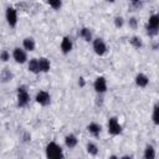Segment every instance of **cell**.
<instances>
[{"label":"cell","mask_w":159,"mask_h":159,"mask_svg":"<svg viewBox=\"0 0 159 159\" xmlns=\"http://www.w3.org/2000/svg\"><path fill=\"white\" fill-rule=\"evenodd\" d=\"M46 155L50 159H61L63 157L61 147L58 144H56L55 142H51V143L47 144V147H46Z\"/></svg>","instance_id":"6da1fadb"},{"label":"cell","mask_w":159,"mask_h":159,"mask_svg":"<svg viewBox=\"0 0 159 159\" xmlns=\"http://www.w3.org/2000/svg\"><path fill=\"white\" fill-rule=\"evenodd\" d=\"M158 27H159V16L158 15H152L148 21L147 26V34L149 36H157L158 35Z\"/></svg>","instance_id":"7a4b0ae2"},{"label":"cell","mask_w":159,"mask_h":159,"mask_svg":"<svg viewBox=\"0 0 159 159\" xmlns=\"http://www.w3.org/2000/svg\"><path fill=\"white\" fill-rule=\"evenodd\" d=\"M30 101V96L27 93V91L25 89L24 86L17 88V106L19 107H25Z\"/></svg>","instance_id":"3957f363"},{"label":"cell","mask_w":159,"mask_h":159,"mask_svg":"<svg viewBox=\"0 0 159 159\" xmlns=\"http://www.w3.org/2000/svg\"><path fill=\"white\" fill-rule=\"evenodd\" d=\"M108 132H109L111 134H113V135L120 134L122 127H120V124L118 123V120H117L116 117L109 118V120H108Z\"/></svg>","instance_id":"277c9868"},{"label":"cell","mask_w":159,"mask_h":159,"mask_svg":"<svg viewBox=\"0 0 159 159\" xmlns=\"http://www.w3.org/2000/svg\"><path fill=\"white\" fill-rule=\"evenodd\" d=\"M93 50H94V52H96L98 56H103V55L107 52V46H106L104 41L98 37V39H96V40L93 41Z\"/></svg>","instance_id":"5b68a950"},{"label":"cell","mask_w":159,"mask_h":159,"mask_svg":"<svg viewBox=\"0 0 159 159\" xmlns=\"http://www.w3.org/2000/svg\"><path fill=\"white\" fill-rule=\"evenodd\" d=\"M6 20H7V24L14 27L17 22V15H16V10L14 7H7L6 9Z\"/></svg>","instance_id":"8992f818"},{"label":"cell","mask_w":159,"mask_h":159,"mask_svg":"<svg viewBox=\"0 0 159 159\" xmlns=\"http://www.w3.org/2000/svg\"><path fill=\"white\" fill-rule=\"evenodd\" d=\"M93 86H94V89H96L97 93H104V92L107 91V82H106L104 77H98V78H96Z\"/></svg>","instance_id":"52a82bcc"},{"label":"cell","mask_w":159,"mask_h":159,"mask_svg":"<svg viewBox=\"0 0 159 159\" xmlns=\"http://www.w3.org/2000/svg\"><path fill=\"white\" fill-rule=\"evenodd\" d=\"M50 101H51L50 94H48L46 91H40V92L36 94V102L40 103L41 106H47V104H50Z\"/></svg>","instance_id":"ba28073f"},{"label":"cell","mask_w":159,"mask_h":159,"mask_svg":"<svg viewBox=\"0 0 159 159\" xmlns=\"http://www.w3.org/2000/svg\"><path fill=\"white\" fill-rule=\"evenodd\" d=\"M12 56H14V58H15V61L17 62V63H24L25 61H26V53H25V51L24 50H21V48H15L14 50V53H12Z\"/></svg>","instance_id":"9c48e42d"},{"label":"cell","mask_w":159,"mask_h":159,"mask_svg":"<svg viewBox=\"0 0 159 159\" xmlns=\"http://www.w3.org/2000/svg\"><path fill=\"white\" fill-rule=\"evenodd\" d=\"M61 50H62V52H63L65 55L68 53V52L72 50V42H71V39H70L68 36L63 37V40L61 41Z\"/></svg>","instance_id":"30bf717a"},{"label":"cell","mask_w":159,"mask_h":159,"mask_svg":"<svg viewBox=\"0 0 159 159\" xmlns=\"http://www.w3.org/2000/svg\"><path fill=\"white\" fill-rule=\"evenodd\" d=\"M29 71L32 73H39L40 71V66H39V60L37 58H32L29 62Z\"/></svg>","instance_id":"8fae6325"},{"label":"cell","mask_w":159,"mask_h":159,"mask_svg":"<svg viewBox=\"0 0 159 159\" xmlns=\"http://www.w3.org/2000/svg\"><path fill=\"white\" fill-rule=\"evenodd\" d=\"M148 82H149V80H148V77H147L145 75H143V73L137 75V77H135V83H137V86H139V87H145V86L148 84Z\"/></svg>","instance_id":"7c38bea8"},{"label":"cell","mask_w":159,"mask_h":159,"mask_svg":"<svg viewBox=\"0 0 159 159\" xmlns=\"http://www.w3.org/2000/svg\"><path fill=\"white\" fill-rule=\"evenodd\" d=\"M39 60V66H40V71L41 72H47L50 70V62L47 58L45 57H41V58H37Z\"/></svg>","instance_id":"4fadbf2b"},{"label":"cell","mask_w":159,"mask_h":159,"mask_svg":"<svg viewBox=\"0 0 159 159\" xmlns=\"http://www.w3.org/2000/svg\"><path fill=\"white\" fill-rule=\"evenodd\" d=\"M87 129H88V132H89L91 134H93L94 137H98L99 133H101V125L97 124V123H91V124H88Z\"/></svg>","instance_id":"5bb4252c"},{"label":"cell","mask_w":159,"mask_h":159,"mask_svg":"<svg viewBox=\"0 0 159 159\" xmlns=\"http://www.w3.org/2000/svg\"><path fill=\"white\" fill-rule=\"evenodd\" d=\"M65 143H66V145H67L68 148H75V147L77 145V138H76V135H73V134L66 135Z\"/></svg>","instance_id":"9a60e30c"},{"label":"cell","mask_w":159,"mask_h":159,"mask_svg":"<svg viewBox=\"0 0 159 159\" xmlns=\"http://www.w3.org/2000/svg\"><path fill=\"white\" fill-rule=\"evenodd\" d=\"M24 47H25V50H27V51H34L35 50V40L32 39V37H26V39H24Z\"/></svg>","instance_id":"2e32d148"},{"label":"cell","mask_w":159,"mask_h":159,"mask_svg":"<svg viewBox=\"0 0 159 159\" xmlns=\"http://www.w3.org/2000/svg\"><path fill=\"white\" fill-rule=\"evenodd\" d=\"M0 77H1V81H2V82H9V81H11V78H12V73L10 72L9 68H4V70L1 71V73H0Z\"/></svg>","instance_id":"e0dca14e"},{"label":"cell","mask_w":159,"mask_h":159,"mask_svg":"<svg viewBox=\"0 0 159 159\" xmlns=\"http://www.w3.org/2000/svg\"><path fill=\"white\" fill-rule=\"evenodd\" d=\"M80 36L83 37L87 42H89V41L92 40V32H91L89 29H87V27H83V29L80 31Z\"/></svg>","instance_id":"ac0fdd59"},{"label":"cell","mask_w":159,"mask_h":159,"mask_svg":"<svg viewBox=\"0 0 159 159\" xmlns=\"http://www.w3.org/2000/svg\"><path fill=\"white\" fill-rule=\"evenodd\" d=\"M144 158L145 159H154L155 158V152H154V148L152 145H147L145 152H144Z\"/></svg>","instance_id":"d6986e66"},{"label":"cell","mask_w":159,"mask_h":159,"mask_svg":"<svg viewBox=\"0 0 159 159\" xmlns=\"http://www.w3.org/2000/svg\"><path fill=\"white\" fill-rule=\"evenodd\" d=\"M130 45H132L134 48H140V47L143 46V42H142V40H140L139 37L133 36V37L130 39Z\"/></svg>","instance_id":"ffe728a7"},{"label":"cell","mask_w":159,"mask_h":159,"mask_svg":"<svg viewBox=\"0 0 159 159\" xmlns=\"http://www.w3.org/2000/svg\"><path fill=\"white\" fill-rule=\"evenodd\" d=\"M87 152H88L89 154H92V155H97V153H98V148H97L96 144H93V143H88V144H87Z\"/></svg>","instance_id":"44dd1931"},{"label":"cell","mask_w":159,"mask_h":159,"mask_svg":"<svg viewBox=\"0 0 159 159\" xmlns=\"http://www.w3.org/2000/svg\"><path fill=\"white\" fill-rule=\"evenodd\" d=\"M47 2L50 4V6H52L55 10H58L62 6V0H47Z\"/></svg>","instance_id":"7402d4cb"},{"label":"cell","mask_w":159,"mask_h":159,"mask_svg":"<svg viewBox=\"0 0 159 159\" xmlns=\"http://www.w3.org/2000/svg\"><path fill=\"white\" fill-rule=\"evenodd\" d=\"M9 58H10V55H9V52H7L6 50H2V51L0 52V60L5 62V61H7Z\"/></svg>","instance_id":"603a6c76"},{"label":"cell","mask_w":159,"mask_h":159,"mask_svg":"<svg viewBox=\"0 0 159 159\" xmlns=\"http://www.w3.org/2000/svg\"><path fill=\"white\" fill-rule=\"evenodd\" d=\"M153 120L155 124H159V118H158V104L154 106V111H153Z\"/></svg>","instance_id":"cb8c5ba5"},{"label":"cell","mask_w":159,"mask_h":159,"mask_svg":"<svg viewBox=\"0 0 159 159\" xmlns=\"http://www.w3.org/2000/svg\"><path fill=\"white\" fill-rule=\"evenodd\" d=\"M114 25H116V27H122V26H123V17L117 16V17L114 19Z\"/></svg>","instance_id":"d4e9b609"},{"label":"cell","mask_w":159,"mask_h":159,"mask_svg":"<svg viewBox=\"0 0 159 159\" xmlns=\"http://www.w3.org/2000/svg\"><path fill=\"white\" fill-rule=\"evenodd\" d=\"M129 26H130L132 29H137V26H138V21H137L135 17H130V19H129Z\"/></svg>","instance_id":"484cf974"},{"label":"cell","mask_w":159,"mask_h":159,"mask_svg":"<svg viewBox=\"0 0 159 159\" xmlns=\"http://www.w3.org/2000/svg\"><path fill=\"white\" fill-rule=\"evenodd\" d=\"M78 84H80V87H83L84 86V78L83 77H80L78 78Z\"/></svg>","instance_id":"4316f807"},{"label":"cell","mask_w":159,"mask_h":159,"mask_svg":"<svg viewBox=\"0 0 159 159\" xmlns=\"http://www.w3.org/2000/svg\"><path fill=\"white\" fill-rule=\"evenodd\" d=\"M30 139H31V135H30L29 133H25V135H24V140H25V142H29Z\"/></svg>","instance_id":"83f0119b"},{"label":"cell","mask_w":159,"mask_h":159,"mask_svg":"<svg viewBox=\"0 0 159 159\" xmlns=\"http://www.w3.org/2000/svg\"><path fill=\"white\" fill-rule=\"evenodd\" d=\"M130 1H132V2H133V4H137V2H139V1H140V0H130Z\"/></svg>","instance_id":"f1b7e54d"},{"label":"cell","mask_w":159,"mask_h":159,"mask_svg":"<svg viewBox=\"0 0 159 159\" xmlns=\"http://www.w3.org/2000/svg\"><path fill=\"white\" fill-rule=\"evenodd\" d=\"M108 1H111V2H113V1H114V0H108Z\"/></svg>","instance_id":"f546056e"}]
</instances>
